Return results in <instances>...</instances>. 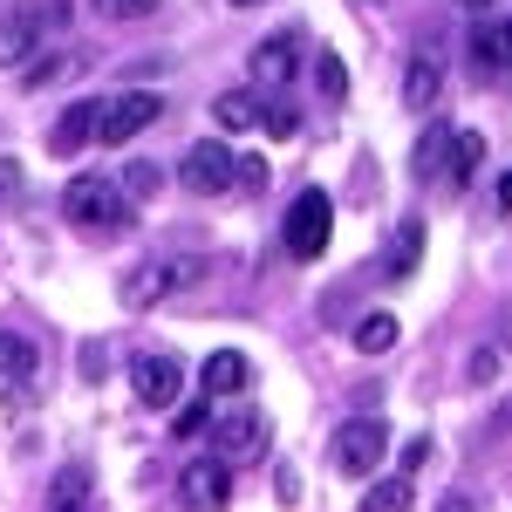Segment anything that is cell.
Here are the masks:
<instances>
[{"instance_id":"cell-1","label":"cell","mask_w":512,"mask_h":512,"mask_svg":"<svg viewBox=\"0 0 512 512\" xmlns=\"http://www.w3.org/2000/svg\"><path fill=\"white\" fill-rule=\"evenodd\" d=\"M62 212H69V226L89 239H117L130 226V192H123L117 178H96V171H82L69 178V192H62Z\"/></svg>"},{"instance_id":"cell-2","label":"cell","mask_w":512,"mask_h":512,"mask_svg":"<svg viewBox=\"0 0 512 512\" xmlns=\"http://www.w3.org/2000/svg\"><path fill=\"white\" fill-rule=\"evenodd\" d=\"M198 280V260L192 253H164V260H144V267H130L123 274V308H158V301H171V294H185Z\"/></svg>"},{"instance_id":"cell-3","label":"cell","mask_w":512,"mask_h":512,"mask_svg":"<svg viewBox=\"0 0 512 512\" xmlns=\"http://www.w3.org/2000/svg\"><path fill=\"white\" fill-rule=\"evenodd\" d=\"M328 233H335V198L321 192V185H308V192L287 205L280 239H287V253H294V260H321V253H328Z\"/></svg>"},{"instance_id":"cell-4","label":"cell","mask_w":512,"mask_h":512,"mask_svg":"<svg viewBox=\"0 0 512 512\" xmlns=\"http://www.w3.org/2000/svg\"><path fill=\"white\" fill-rule=\"evenodd\" d=\"M383 451H390V424H383V417H355V424L335 431L328 465H335L342 478H369L376 465H383Z\"/></svg>"},{"instance_id":"cell-5","label":"cell","mask_w":512,"mask_h":512,"mask_svg":"<svg viewBox=\"0 0 512 512\" xmlns=\"http://www.w3.org/2000/svg\"><path fill=\"white\" fill-rule=\"evenodd\" d=\"M130 390H137V403H151V410H178V396H185V362L171 349H144L130 362Z\"/></svg>"},{"instance_id":"cell-6","label":"cell","mask_w":512,"mask_h":512,"mask_svg":"<svg viewBox=\"0 0 512 512\" xmlns=\"http://www.w3.org/2000/svg\"><path fill=\"white\" fill-rule=\"evenodd\" d=\"M178 185L198 198H219V192H239V158L226 144H192L185 158H178Z\"/></svg>"},{"instance_id":"cell-7","label":"cell","mask_w":512,"mask_h":512,"mask_svg":"<svg viewBox=\"0 0 512 512\" xmlns=\"http://www.w3.org/2000/svg\"><path fill=\"white\" fill-rule=\"evenodd\" d=\"M158 117H164V103L151 89H123V96H110V103L96 110V144H130L137 130H151Z\"/></svg>"},{"instance_id":"cell-8","label":"cell","mask_w":512,"mask_h":512,"mask_svg":"<svg viewBox=\"0 0 512 512\" xmlns=\"http://www.w3.org/2000/svg\"><path fill=\"white\" fill-rule=\"evenodd\" d=\"M246 62H253V89H287L294 69H301V41L294 35H267Z\"/></svg>"},{"instance_id":"cell-9","label":"cell","mask_w":512,"mask_h":512,"mask_svg":"<svg viewBox=\"0 0 512 512\" xmlns=\"http://www.w3.org/2000/svg\"><path fill=\"white\" fill-rule=\"evenodd\" d=\"M48 21H55L48 7H14V14H0V69H14L21 55H35Z\"/></svg>"},{"instance_id":"cell-10","label":"cell","mask_w":512,"mask_h":512,"mask_svg":"<svg viewBox=\"0 0 512 512\" xmlns=\"http://www.w3.org/2000/svg\"><path fill=\"white\" fill-rule=\"evenodd\" d=\"M178 499H185V506H226V499H233L226 458H192V465L178 472Z\"/></svg>"},{"instance_id":"cell-11","label":"cell","mask_w":512,"mask_h":512,"mask_svg":"<svg viewBox=\"0 0 512 512\" xmlns=\"http://www.w3.org/2000/svg\"><path fill=\"white\" fill-rule=\"evenodd\" d=\"M96 110H103V103H69V110H62V123L48 130V151H55V158H76L82 144L96 137Z\"/></svg>"},{"instance_id":"cell-12","label":"cell","mask_w":512,"mask_h":512,"mask_svg":"<svg viewBox=\"0 0 512 512\" xmlns=\"http://www.w3.org/2000/svg\"><path fill=\"white\" fill-rule=\"evenodd\" d=\"M219 451H226V458H260V451H267V417H253V410L226 417V424H219Z\"/></svg>"},{"instance_id":"cell-13","label":"cell","mask_w":512,"mask_h":512,"mask_svg":"<svg viewBox=\"0 0 512 512\" xmlns=\"http://www.w3.org/2000/svg\"><path fill=\"white\" fill-rule=\"evenodd\" d=\"M417 253H424V226L403 219L396 239H390V253H383V280H410V274H417Z\"/></svg>"},{"instance_id":"cell-14","label":"cell","mask_w":512,"mask_h":512,"mask_svg":"<svg viewBox=\"0 0 512 512\" xmlns=\"http://www.w3.org/2000/svg\"><path fill=\"white\" fill-rule=\"evenodd\" d=\"M472 69H512V14L472 35Z\"/></svg>"},{"instance_id":"cell-15","label":"cell","mask_w":512,"mask_h":512,"mask_svg":"<svg viewBox=\"0 0 512 512\" xmlns=\"http://www.w3.org/2000/svg\"><path fill=\"white\" fill-rule=\"evenodd\" d=\"M212 117H219V130H253V123L267 117V103H260V89H226L212 103Z\"/></svg>"},{"instance_id":"cell-16","label":"cell","mask_w":512,"mask_h":512,"mask_svg":"<svg viewBox=\"0 0 512 512\" xmlns=\"http://www.w3.org/2000/svg\"><path fill=\"white\" fill-rule=\"evenodd\" d=\"M205 390H212V396H239V390H246V355H239V349L205 355Z\"/></svg>"},{"instance_id":"cell-17","label":"cell","mask_w":512,"mask_h":512,"mask_svg":"<svg viewBox=\"0 0 512 512\" xmlns=\"http://www.w3.org/2000/svg\"><path fill=\"white\" fill-rule=\"evenodd\" d=\"M437 89H444V69H437L431 55H417V62H410V76H403V103H410V110H431Z\"/></svg>"},{"instance_id":"cell-18","label":"cell","mask_w":512,"mask_h":512,"mask_svg":"<svg viewBox=\"0 0 512 512\" xmlns=\"http://www.w3.org/2000/svg\"><path fill=\"white\" fill-rule=\"evenodd\" d=\"M478 164H485V137H478V130H458V137H451V171H444V178H451V185H472Z\"/></svg>"},{"instance_id":"cell-19","label":"cell","mask_w":512,"mask_h":512,"mask_svg":"<svg viewBox=\"0 0 512 512\" xmlns=\"http://www.w3.org/2000/svg\"><path fill=\"white\" fill-rule=\"evenodd\" d=\"M0 376H7V383H28V376H35V342H28V335H7V328H0Z\"/></svg>"},{"instance_id":"cell-20","label":"cell","mask_w":512,"mask_h":512,"mask_svg":"<svg viewBox=\"0 0 512 512\" xmlns=\"http://www.w3.org/2000/svg\"><path fill=\"white\" fill-rule=\"evenodd\" d=\"M396 315H369V321H355V349L362 355H383V349H396Z\"/></svg>"},{"instance_id":"cell-21","label":"cell","mask_w":512,"mask_h":512,"mask_svg":"<svg viewBox=\"0 0 512 512\" xmlns=\"http://www.w3.org/2000/svg\"><path fill=\"white\" fill-rule=\"evenodd\" d=\"M410 499H417V492H410V478H376V485L362 492V506H376V512H403Z\"/></svg>"},{"instance_id":"cell-22","label":"cell","mask_w":512,"mask_h":512,"mask_svg":"<svg viewBox=\"0 0 512 512\" xmlns=\"http://www.w3.org/2000/svg\"><path fill=\"white\" fill-rule=\"evenodd\" d=\"M103 21H144V14H158L164 0H89Z\"/></svg>"},{"instance_id":"cell-23","label":"cell","mask_w":512,"mask_h":512,"mask_svg":"<svg viewBox=\"0 0 512 512\" xmlns=\"http://www.w3.org/2000/svg\"><path fill=\"white\" fill-rule=\"evenodd\" d=\"M123 192H130V198H158L164 192V171H158V164H130V171H123Z\"/></svg>"},{"instance_id":"cell-24","label":"cell","mask_w":512,"mask_h":512,"mask_svg":"<svg viewBox=\"0 0 512 512\" xmlns=\"http://www.w3.org/2000/svg\"><path fill=\"white\" fill-rule=\"evenodd\" d=\"M444 144H451V130H444V123H431V137L417 144V178H431L437 164H444Z\"/></svg>"},{"instance_id":"cell-25","label":"cell","mask_w":512,"mask_h":512,"mask_svg":"<svg viewBox=\"0 0 512 512\" xmlns=\"http://www.w3.org/2000/svg\"><path fill=\"white\" fill-rule=\"evenodd\" d=\"M315 76H321V96H328V103H342V96H349V76H342V62H335V55H315Z\"/></svg>"},{"instance_id":"cell-26","label":"cell","mask_w":512,"mask_h":512,"mask_svg":"<svg viewBox=\"0 0 512 512\" xmlns=\"http://www.w3.org/2000/svg\"><path fill=\"white\" fill-rule=\"evenodd\" d=\"M82 499H89V472H62L48 492V506H82Z\"/></svg>"},{"instance_id":"cell-27","label":"cell","mask_w":512,"mask_h":512,"mask_svg":"<svg viewBox=\"0 0 512 512\" xmlns=\"http://www.w3.org/2000/svg\"><path fill=\"white\" fill-rule=\"evenodd\" d=\"M267 130H274V137H294V130H301V117H294L287 103H267Z\"/></svg>"},{"instance_id":"cell-28","label":"cell","mask_w":512,"mask_h":512,"mask_svg":"<svg viewBox=\"0 0 512 512\" xmlns=\"http://www.w3.org/2000/svg\"><path fill=\"white\" fill-rule=\"evenodd\" d=\"M267 185V158H239V192H260Z\"/></svg>"},{"instance_id":"cell-29","label":"cell","mask_w":512,"mask_h":512,"mask_svg":"<svg viewBox=\"0 0 512 512\" xmlns=\"http://www.w3.org/2000/svg\"><path fill=\"white\" fill-rule=\"evenodd\" d=\"M14 198H21V164L0 158V205H14Z\"/></svg>"},{"instance_id":"cell-30","label":"cell","mask_w":512,"mask_h":512,"mask_svg":"<svg viewBox=\"0 0 512 512\" xmlns=\"http://www.w3.org/2000/svg\"><path fill=\"white\" fill-rule=\"evenodd\" d=\"M205 431V403H185V410H178V437H198Z\"/></svg>"},{"instance_id":"cell-31","label":"cell","mask_w":512,"mask_h":512,"mask_svg":"<svg viewBox=\"0 0 512 512\" xmlns=\"http://www.w3.org/2000/svg\"><path fill=\"white\" fill-rule=\"evenodd\" d=\"M451 7H472V14H485V7H492V0H451Z\"/></svg>"},{"instance_id":"cell-32","label":"cell","mask_w":512,"mask_h":512,"mask_svg":"<svg viewBox=\"0 0 512 512\" xmlns=\"http://www.w3.org/2000/svg\"><path fill=\"white\" fill-rule=\"evenodd\" d=\"M499 198H506V205H512V178H506V192H499Z\"/></svg>"},{"instance_id":"cell-33","label":"cell","mask_w":512,"mask_h":512,"mask_svg":"<svg viewBox=\"0 0 512 512\" xmlns=\"http://www.w3.org/2000/svg\"><path fill=\"white\" fill-rule=\"evenodd\" d=\"M233 7H253V0H233Z\"/></svg>"},{"instance_id":"cell-34","label":"cell","mask_w":512,"mask_h":512,"mask_svg":"<svg viewBox=\"0 0 512 512\" xmlns=\"http://www.w3.org/2000/svg\"><path fill=\"white\" fill-rule=\"evenodd\" d=\"M506 76H512V69H506Z\"/></svg>"}]
</instances>
